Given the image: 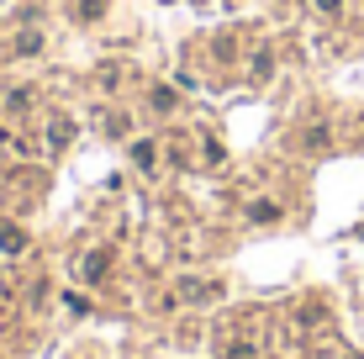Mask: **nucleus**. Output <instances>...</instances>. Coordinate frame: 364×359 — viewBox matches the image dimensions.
Returning a JSON list of instances; mask_svg holds the SVG:
<instances>
[{"mask_svg": "<svg viewBox=\"0 0 364 359\" xmlns=\"http://www.w3.org/2000/svg\"><path fill=\"white\" fill-rule=\"evenodd\" d=\"M317 11H338V0H317Z\"/></svg>", "mask_w": 364, "mask_h": 359, "instance_id": "1", "label": "nucleus"}]
</instances>
